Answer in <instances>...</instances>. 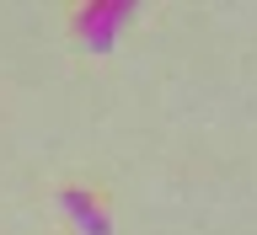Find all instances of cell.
<instances>
[{"label": "cell", "mask_w": 257, "mask_h": 235, "mask_svg": "<svg viewBox=\"0 0 257 235\" xmlns=\"http://www.w3.org/2000/svg\"><path fill=\"white\" fill-rule=\"evenodd\" d=\"M134 16H140V0H96V6H86V11L75 16L80 48H86V54H107L112 38H118V27L134 22Z\"/></svg>", "instance_id": "6da1fadb"}, {"label": "cell", "mask_w": 257, "mask_h": 235, "mask_svg": "<svg viewBox=\"0 0 257 235\" xmlns=\"http://www.w3.org/2000/svg\"><path fill=\"white\" fill-rule=\"evenodd\" d=\"M59 203H64V214H70V219H75L86 235H112V219L102 214V208H96V198H91V192L64 187V192H59Z\"/></svg>", "instance_id": "7a4b0ae2"}]
</instances>
